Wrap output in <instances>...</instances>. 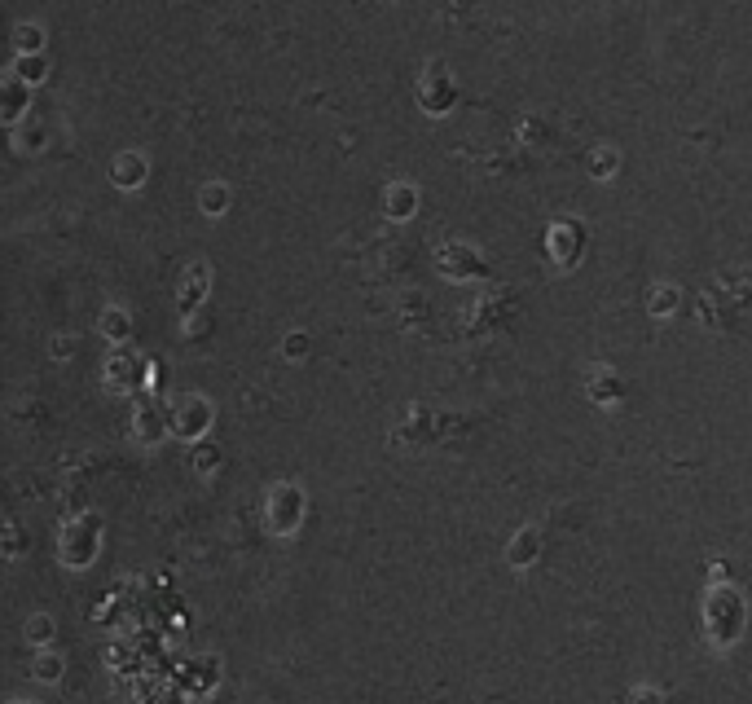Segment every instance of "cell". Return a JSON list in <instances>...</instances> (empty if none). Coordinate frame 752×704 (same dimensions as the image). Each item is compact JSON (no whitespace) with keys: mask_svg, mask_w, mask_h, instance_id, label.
Listing matches in <instances>:
<instances>
[{"mask_svg":"<svg viewBox=\"0 0 752 704\" xmlns=\"http://www.w3.org/2000/svg\"><path fill=\"white\" fill-rule=\"evenodd\" d=\"M546 251H550V260H555V269H577L585 256V225L572 216L555 220L546 234Z\"/></svg>","mask_w":752,"mask_h":704,"instance_id":"obj_7","label":"cell"},{"mask_svg":"<svg viewBox=\"0 0 752 704\" xmlns=\"http://www.w3.org/2000/svg\"><path fill=\"white\" fill-rule=\"evenodd\" d=\"M198 207H203V216H220L229 207V190L220 181L212 185H203V194H198Z\"/></svg>","mask_w":752,"mask_h":704,"instance_id":"obj_23","label":"cell"},{"mask_svg":"<svg viewBox=\"0 0 752 704\" xmlns=\"http://www.w3.org/2000/svg\"><path fill=\"white\" fill-rule=\"evenodd\" d=\"M71 348H75V339L71 335H58V339H53V344H49V352H53V357H71Z\"/></svg>","mask_w":752,"mask_h":704,"instance_id":"obj_30","label":"cell"},{"mask_svg":"<svg viewBox=\"0 0 752 704\" xmlns=\"http://www.w3.org/2000/svg\"><path fill=\"white\" fill-rule=\"evenodd\" d=\"M414 97H418V106H423L427 115H449L453 102H458V84H453L449 66L445 62H427L423 75H418Z\"/></svg>","mask_w":752,"mask_h":704,"instance_id":"obj_6","label":"cell"},{"mask_svg":"<svg viewBox=\"0 0 752 704\" xmlns=\"http://www.w3.org/2000/svg\"><path fill=\"white\" fill-rule=\"evenodd\" d=\"M682 308V291L673 282H656L647 291V313L651 317H660V322H665V317H673Z\"/></svg>","mask_w":752,"mask_h":704,"instance_id":"obj_18","label":"cell"},{"mask_svg":"<svg viewBox=\"0 0 752 704\" xmlns=\"http://www.w3.org/2000/svg\"><path fill=\"white\" fill-rule=\"evenodd\" d=\"M212 401H207L203 392H176L163 401V423H168V436L185 440V445H194V440H207L212 432Z\"/></svg>","mask_w":752,"mask_h":704,"instance_id":"obj_1","label":"cell"},{"mask_svg":"<svg viewBox=\"0 0 752 704\" xmlns=\"http://www.w3.org/2000/svg\"><path fill=\"white\" fill-rule=\"evenodd\" d=\"M308 352H313V339H308V330H295V335L282 339V357H286V361H308Z\"/></svg>","mask_w":752,"mask_h":704,"instance_id":"obj_26","label":"cell"},{"mask_svg":"<svg viewBox=\"0 0 752 704\" xmlns=\"http://www.w3.org/2000/svg\"><path fill=\"white\" fill-rule=\"evenodd\" d=\"M616 168H621V159H616L612 146H599V150L590 154V176H594V181H607Z\"/></svg>","mask_w":752,"mask_h":704,"instance_id":"obj_24","label":"cell"},{"mask_svg":"<svg viewBox=\"0 0 752 704\" xmlns=\"http://www.w3.org/2000/svg\"><path fill=\"white\" fill-rule=\"evenodd\" d=\"M304 489L291 480H278L269 493H264V528H269L273 537H291L295 528L304 524Z\"/></svg>","mask_w":752,"mask_h":704,"instance_id":"obj_3","label":"cell"},{"mask_svg":"<svg viewBox=\"0 0 752 704\" xmlns=\"http://www.w3.org/2000/svg\"><path fill=\"white\" fill-rule=\"evenodd\" d=\"M207 286H212V269H207L203 260H194L190 269H185V278H181V313H185V317H190L194 308L203 304Z\"/></svg>","mask_w":752,"mask_h":704,"instance_id":"obj_15","label":"cell"},{"mask_svg":"<svg viewBox=\"0 0 752 704\" xmlns=\"http://www.w3.org/2000/svg\"><path fill=\"white\" fill-rule=\"evenodd\" d=\"M537 555H541V528L524 524L511 537V546H506V564H511V568H533Z\"/></svg>","mask_w":752,"mask_h":704,"instance_id":"obj_14","label":"cell"},{"mask_svg":"<svg viewBox=\"0 0 752 704\" xmlns=\"http://www.w3.org/2000/svg\"><path fill=\"white\" fill-rule=\"evenodd\" d=\"M62 674H66V660L58 652H49V647H40L36 660H31V678L36 682H62Z\"/></svg>","mask_w":752,"mask_h":704,"instance_id":"obj_19","label":"cell"},{"mask_svg":"<svg viewBox=\"0 0 752 704\" xmlns=\"http://www.w3.org/2000/svg\"><path fill=\"white\" fill-rule=\"evenodd\" d=\"M9 704H31V700H9Z\"/></svg>","mask_w":752,"mask_h":704,"instance_id":"obj_31","label":"cell"},{"mask_svg":"<svg viewBox=\"0 0 752 704\" xmlns=\"http://www.w3.org/2000/svg\"><path fill=\"white\" fill-rule=\"evenodd\" d=\"M629 704H665V696H660L656 687H634L629 691Z\"/></svg>","mask_w":752,"mask_h":704,"instance_id":"obj_29","label":"cell"},{"mask_svg":"<svg viewBox=\"0 0 752 704\" xmlns=\"http://www.w3.org/2000/svg\"><path fill=\"white\" fill-rule=\"evenodd\" d=\"M27 638H31V647H49V638H53V621H49V616H31V621H27Z\"/></svg>","mask_w":752,"mask_h":704,"instance_id":"obj_27","label":"cell"},{"mask_svg":"<svg viewBox=\"0 0 752 704\" xmlns=\"http://www.w3.org/2000/svg\"><path fill=\"white\" fill-rule=\"evenodd\" d=\"M97 330H102V339L110 348H124V344H132V313L128 308H115L110 304L102 317H97Z\"/></svg>","mask_w":752,"mask_h":704,"instance_id":"obj_17","label":"cell"},{"mask_svg":"<svg viewBox=\"0 0 752 704\" xmlns=\"http://www.w3.org/2000/svg\"><path fill=\"white\" fill-rule=\"evenodd\" d=\"M106 388L110 392H124V396H137L141 392V357L132 352V344L110 348V357H106Z\"/></svg>","mask_w":752,"mask_h":704,"instance_id":"obj_8","label":"cell"},{"mask_svg":"<svg viewBox=\"0 0 752 704\" xmlns=\"http://www.w3.org/2000/svg\"><path fill=\"white\" fill-rule=\"evenodd\" d=\"M146 176H150V163L141 159L137 150H124L115 163H110V181H115L119 190H141V185H146Z\"/></svg>","mask_w":752,"mask_h":704,"instance_id":"obj_13","label":"cell"},{"mask_svg":"<svg viewBox=\"0 0 752 704\" xmlns=\"http://www.w3.org/2000/svg\"><path fill=\"white\" fill-rule=\"evenodd\" d=\"M14 49L18 53H40L44 49V31L36 27V22H22V27L14 31Z\"/></svg>","mask_w":752,"mask_h":704,"instance_id":"obj_25","label":"cell"},{"mask_svg":"<svg viewBox=\"0 0 752 704\" xmlns=\"http://www.w3.org/2000/svg\"><path fill=\"white\" fill-rule=\"evenodd\" d=\"M132 436L141 440V445H154V440L168 436V423H163V401L150 392H137V401H132Z\"/></svg>","mask_w":752,"mask_h":704,"instance_id":"obj_9","label":"cell"},{"mask_svg":"<svg viewBox=\"0 0 752 704\" xmlns=\"http://www.w3.org/2000/svg\"><path fill=\"white\" fill-rule=\"evenodd\" d=\"M585 396H590L599 410H612V405H621V396H625L621 374H616L612 366H603V361H594V366L585 370Z\"/></svg>","mask_w":752,"mask_h":704,"instance_id":"obj_10","label":"cell"},{"mask_svg":"<svg viewBox=\"0 0 752 704\" xmlns=\"http://www.w3.org/2000/svg\"><path fill=\"white\" fill-rule=\"evenodd\" d=\"M436 269L445 273L449 282H480V278H489V260L480 256V247L458 242V238H449V242H440V247H436Z\"/></svg>","mask_w":752,"mask_h":704,"instance_id":"obj_5","label":"cell"},{"mask_svg":"<svg viewBox=\"0 0 752 704\" xmlns=\"http://www.w3.org/2000/svg\"><path fill=\"white\" fill-rule=\"evenodd\" d=\"M102 550V520L93 511L88 515H71L58 533V559L66 568H88Z\"/></svg>","mask_w":752,"mask_h":704,"instance_id":"obj_2","label":"cell"},{"mask_svg":"<svg viewBox=\"0 0 752 704\" xmlns=\"http://www.w3.org/2000/svg\"><path fill=\"white\" fill-rule=\"evenodd\" d=\"M418 212V190L409 181H392L383 194V216L387 220H409Z\"/></svg>","mask_w":752,"mask_h":704,"instance_id":"obj_16","label":"cell"},{"mask_svg":"<svg viewBox=\"0 0 752 704\" xmlns=\"http://www.w3.org/2000/svg\"><path fill=\"white\" fill-rule=\"evenodd\" d=\"M704 625H709L713 643H735L739 630H744V599L731 586H713L709 599H704Z\"/></svg>","mask_w":752,"mask_h":704,"instance_id":"obj_4","label":"cell"},{"mask_svg":"<svg viewBox=\"0 0 752 704\" xmlns=\"http://www.w3.org/2000/svg\"><path fill=\"white\" fill-rule=\"evenodd\" d=\"M9 75H18V80L31 88V84H40L44 75H49V62H44V53H18L14 71H9Z\"/></svg>","mask_w":752,"mask_h":704,"instance_id":"obj_20","label":"cell"},{"mask_svg":"<svg viewBox=\"0 0 752 704\" xmlns=\"http://www.w3.org/2000/svg\"><path fill=\"white\" fill-rule=\"evenodd\" d=\"M27 528L22 524H0V555L5 559H18V555H27Z\"/></svg>","mask_w":752,"mask_h":704,"instance_id":"obj_22","label":"cell"},{"mask_svg":"<svg viewBox=\"0 0 752 704\" xmlns=\"http://www.w3.org/2000/svg\"><path fill=\"white\" fill-rule=\"evenodd\" d=\"M27 110H31V88L18 75H0V124L14 128Z\"/></svg>","mask_w":752,"mask_h":704,"instance_id":"obj_12","label":"cell"},{"mask_svg":"<svg viewBox=\"0 0 752 704\" xmlns=\"http://www.w3.org/2000/svg\"><path fill=\"white\" fill-rule=\"evenodd\" d=\"M396 445H431V440H440V418L427 410V405H414L409 418L392 432Z\"/></svg>","mask_w":752,"mask_h":704,"instance_id":"obj_11","label":"cell"},{"mask_svg":"<svg viewBox=\"0 0 752 704\" xmlns=\"http://www.w3.org/2000/svg\"><path fill=\"white\" fill-rule=\"evenodd\" d=\"M220 458H225V454H220L212 440H194V445H190V467L203 471V476H212V471L220 467Z\"/></svg>","mask_w":752,"mask_h":704,"instance_id":"obj_21","label":"cell"},{"mask_svg":"<svg viewBox=\"0 0 752 704\" xmlns=\"http://www.w3.org/2000/svg\"><path fill=\"white\" fill-rule=\"evenodd\" d=\"M401 313H405V322L409 326H418V317H427V300L418 291H409L405 300H401Z\"/></svg>","mask_w":752,"mask_h":704,"instance_id":"obj_28","label":"cell"}]
</instances>
